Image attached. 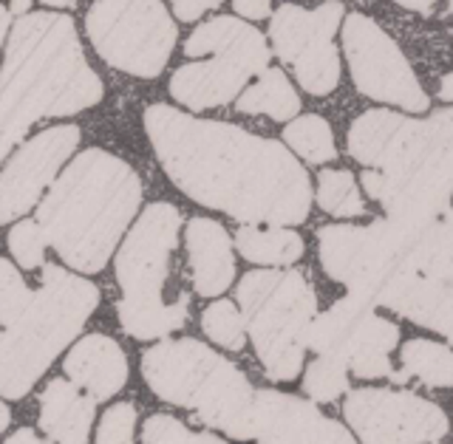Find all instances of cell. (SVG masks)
<instances>
[{
    "instance_id": "6da1fadb",
    "label": "cell",
    "mask_w": 453,
    "mask_h": 444,
    "mask_svg": "<svg viewBox=\"0 0 453 444\" xmlns=\"http://www.w3.org/2000/svg\"><path fill=\"white\" fill-rule=\"evenodd\" d=\"M145 134L167 179L196 204L241 224L297 226L309 218L311 179L287 142L162 103L145 111Z\"/></svg>"
},
{
    "instance_id": "7a4b0ae2",
    "label": "cell",
    "mask_w": 453,
    "mask_h": 444,
    "mask_svg": "<svg viewBox=\"0 0 453 444\" xmlns=\"http://www.w3.org/2000/svg\"><path fill=\"white\" fill-rule=\"evenodd\" d=\"M105 85L85 60L77 26L60 11L20 14L6 37L0 85V156L9 159L40 119L103 103Z\"/></svg>"
},
{
    "instance_id": "3957f363",
    "label": "cell",
    "mask_w": 453,
    "mask_h": 444,
    "mask_svg": "<svg viewBox=\"0 0 453 444\" xmlns=\"http://www.w3.org/2000/svg\"><path fill=\"white\" fill-rule=\"evenodd\" d=\"M142 204V179L119 156L82 150L37 204V221L63 261L96 275L111 261Z\"/></svg>"
},
{
    "instance_id": "277c9868",
    "label": "cell",
    "mask_w": 453,
    "mask_h": 444,
    "mask_svg": "<svg viewBox=\"0 0 453 444\" xmlns=\"http://www.w3.org/2000/svg\"><path fill=\"white\" fill-rule=\"evenodd\" d=\"M0 391L4 399H23L77 340L99 306V289L63 266H42L37 289H28L14 264H0Z\"/></svg>"
},
{
    "instance_id": "5b68a950",
    "label": "cell",
    "mask_w": 453,
    "mask_h": 444,
    "mask_svg": "<svg viewBox=\"0 0 453 444\" xmlns=\"http://www.w3.org/2000/svg\"><path fill=\"white\" fill-rule=\"evenodd\" d=\"M179 233L181 212L167 202H156L139 212L134 229L122 241L113 272L122 289L117 314L127 337L145 342L165 340L188 323V295L173 300L165 297L170 257L179 247Z\"/></svg>"
},
{
    "instance_id": "8992f818",
    "label": "cell",
    "mask_w": 453,
    "mask_h": 444,
    "mask_svg": "<svg viewBox=\"0 0 453 444\" xmlns=\"http://www.w3.org/2000/svg\"><path fill=\"white\" fill-rule=\"evenodd\" d=\"M142 377L165 402L193 410L196 419L230 439L244 436L255 396L241 368L198 340H159L142 354Z\"/></svg>"
},
{
    "instance_id": "52a82bcc",
    "label": "cell",
    "mask_w": 453,
    "mask_h": 444,
    "mask_svg": "<svg viewBox=\"0 0 453 444\" xmlns=\"http://www.w3.org/2000/svg\"><path fill=\"white\" fill-rule=\"evenodd\" d=\"M238 306L264 374L273 382H292L303 371L309 328L318 318L315 286L295 269L247 272L238 283Z\"/></svg>"
},
{
    "instance_id": "ba28073f",
    "label": "cell",
    "mask_w": 453,
    "mask_h": 444,
    "mask_svg": "<svg viewBox=\"0 0 453 444\" xmlns=\"http://www.w3.org/2000/svg\"><path fill=\"white\" fill-rule=\"evenodd\" d=\"M184 54H210L207 63L181 65L170 77V96L190 111H207L233 103L247 88L250 77H258L273 60V49L258 28L230 18V14L198 26L184 42Z\"/></svg>"
},
{
    "instance_id": "9c48e42d",
    "label": "cell",
    "mask_w": 453,
    "mask_h": 444,
    "mask_svg": "<svg viewBox=\"0 0 453 444\" xmlns=\"http://www.w3.org/2000/svg\"><path fill=\"white\" fill-rule=\"evenodd\" d=\"M349 156L391 176H434L453 181V108L428 119L394 111H365L349 127Z\"/></svg>"
},
{
    "instance_id": "30bf717a",
    "label": "cell",
    "mask_w": 453,
    "mask_h": 444,
    "mask_svg": "<svg viewBox=\"0 0 453 444\" xmlns=\"http://www.w3.org/2000/svg\"><path fill=\"white\" fill-rule=\"evenodd\" d=\"M419 233L422 229H411L388 216L368 226H323L318 233L320 266L351 295L368 297L380 306V295L403 269H408V257Z\"/></svg>"
},
{
    "instance_id": "8fae6325",
    "label": "cell",
    "mask_w": 453,
    "mask_h": 444,
    "mask_svg": "<svg viewBox=\"0 0 453 444\" xmlns=\"http://www.w3.org/2000/svg\"><path fill=\"white\" fill-rule=\"evenodd\" d=\"M85 34L111 68L139 80L162 74L179 37L162 0H96Z\"/></svg>"
},
{
    "instance_id": "7c38bea8",
    "label": "cell",
    "mask_w": 453,
    "mask_h": 444,
    "mask_svg": "<svg viewBox=\"0 0 453 444\" xmlns=\"http://www.w3.org/2000/svg\"><path fill=\"white\" fill-rule=\"evenodd\" d=\"M343 20V6L329 0L318 9L283 4L269 18L273 49L287 63L301 88L311 96H326L340 82V54L334 34Z\"/></svg>"
},
{
    "instance_id": "4fadbf2b",
    "label": "cell",
    "mask_w": 453,
    "mask_h": 444,
    "mask_svg": "<svg viewBox=\"0 0 453 444\" xmlns=\"http://www.w3.org/2000/svg\"><path fill=\"white\" fill-rule=\"evenodd\" d=\"M343 51L354 88L377 103L396 105L408 113L428 111L431 99L400 46L372 18L354 11L343 23Z\"/></svg>"
},
{
    "instance_id": "5bb4252c",
    "label": "cell",
    "mask_w": 453,
    "mask_h": 444,
    "mask_svg": "<svg viewBox=\"0 0 453 444\" xmlns=\"http://www.w3.org/2000/svg\"><path fill=\"white\" fill-rule=\"evenodd\" d=\"M343 413L351 433L368 444H431L448 436L445 410L408 391H351Z\"/></svg>"
},
{
    "instance_id": "9a60e30c",
    "label": "cell",
    "mask_w": 453,
    "mask_h": 444,
    "mask_svg": "<svg viewBox=\"0 0 453 444\" xmlns=\"http://www.w3.org/2000/svg\"><path fill=\"white\" fill-rule=\"evenodd\" d=\"M77 125H54L32 136L6 159L0 176V224H14L40 204L46 188L63 173V165L80 145Z\"/></svg>"
},
{
    "instance_id": "2e32d148",
    "label": "cell",
    "mask_w": 453,
    "mask_h": 444,
    "mask_svg": "<svg viewBox=\"0 0 453 444\" xmlns=\"http://www.w3.org/2000/svg\"><path fill=\"white\" fill-rule=\"evenodd\" d=\"M255 441H273V444H349L354 436L343 425L323 417L315 399H297L280 391H255L244 436Z\"/></svg>"
},
{
    "instance_id": "e0dca14e",
    "label": "cell",
    "mask_w": 453,
    "mask_h": 444,
    "mask_svg": "<svg viewBox=\"0 0 453 444\" xmlns=\"http://www.w3.org/2000/svg\"><path fill=\"white\" fill-rule=\"evenodd\" d=\"M363 188L386 210V216L411 229H425L450 210L453 181L434 176H391L365 167Z\"/></svg>"
},
{
    "instance_id": "ac0fdd59",
    "label": "cell",
    "mask_w": 453,
    "mask_h": 444,
    "mask_svg": "<svg viewBox=\"0 0 453 444\" xmlns=\"http://www.w3.org/2000/svg\"><path fill=\"white\" fill-rule=\"evenodd\" d=\"M380 306L453 342V278L403 269L380 295Z\"/></svg>"
},
{
    "instance_id": "d6986e66",
    "label": "cell",
    "mask_w": 453,
    "mask_h": 444,
    "mask_svg": "<svg viewBox=\"0 0 453 444\" xmlns=\"http://www.w3.org/2000/svg\"><path fill=\"white\" fill-rule=\"evenodd\" d=\"M184 247H188L190 278L198 295L219 297L230 289L235 278V255L233 241L219 221L204 216L193 218L184 229Z\"/></svg>"
},
{
    "instance_id": "ffe728a7",
    "label": "cell",
    "mask_w": 453,
    "mask_h": 444,
    "mask_svg": "<svg viewBox=\"0 0 453 444\" xmlns=\"http://www.w3.org/2000/svg\"><path fill=\"white\" fill-rule=\"evenodd\" d=\"M71 382H77L96 402L117 396L127 382V356L117 340L105 334H88L74 342L63 363Z\"/></svg>"
},
{
    "instance_id": "44dd1931",
    "label": "cell",
    "mask_w": 453,
    "mask_h": 444,
    "mask_svg": "<svg viewBox=\"0 0 453 444\" xmlns=\"http://www.w3.org/2000/svg\"><path fill=\"white\" fill-rule=\"evenodd\" d=\"M96 399L85 394L77 382L51 379L40 394V431L51 441L82 444L91 439Z\"/></svg>"
},
{
    "instance_id": "7402d4cb",
    "label": "cell",
    "mask_w": 453,
    "mask_h": 444,
    "mask_svg": "<svg viewBox=\"0 0 453 444\" xmlns=\"http://www.w3.org/2000/svg\"><path fill=\"white\" fill-rule=\"evenodd\" d=\"M396 346H400V325L377 314V309H372L360 320V325L354 328V337L346 351V365L360 379H391V351Z\"/></svg>"
},
{
    "instance_id": "603a6c76",
    "label": "cell",
    "mask_w": 453,
    "mask_h": 444,
    "mask_svg": "<svg viewBox=\"0 0 453 444\" xmlns=\"http://www.w3.org/2000/svg\"><path fill=\"white\" fill-rule=\"evenodd\" d=\"M372 309H377L374 300L349 292L343 300H337L332 309H326L323 314H318V318L311 320L309 348L315 354L337 356V360L346 363V351H349V342L354 337V328L360 325V320Z\"/></svg>"
},
{
    "instance_id": "cb8c5ba5",
    "label": "cell",
    "mask_w": 453,
    "mask_h": 444,
    "mask_svg": "<svg viewBox=\"0 0 453 444\" xmlns=\"http://www.w3.org/2000/svg\"><path fill=\"white\" fill-rule=\"evenodd\" d=\"M235 249L250 264L289 266L303 257L306 243L287 224H241L235 233Z\"/></svg>"
},
{
    "instance_id": "d4e9b609",
    "label": "cell",
    "mask_w": 453,
    "mask_h": 444,
    "mask_svg": "<svg viewBox=\"0 0 453 444\" xmlns=\"http://www.w3.org/2000/svg\"><path fill=\"white\" fill-rule=\"evenodd\" d=\"M235 108L241 113H264V117L283 122L301 113V96L295 94V85L280 68H266L250 88L241 91Z\"/></svg>"
},
{
    "instance_id": "484cf974",
    "label": "cell",
    "mask_w": 453,
    "mask_h": 444,
    "mask_svg": "<svg viewBox=\"0 0 453 444\" xmlns=\"http://www.w3.org/2000/svg\"><path fill=\"white\" fill-rule=\"evenodd\" d=\"M408 269L422 275L453 278V207L417 235Z\"/></svg>"
},
{
    "instance_id": "4316f807",
    "label": "cell",
    "mask_w": 453,
    "mask_h": 444,
    "mask_svg": "<svg viewBox=\"0 0 453 444\" xmlns=\"http://www.w3.org/2000/svg\"><path fill=\"white\" fill-rule=\"evenodd\" d=\"M403 371L431 388H453V351L434 340H408L403 351Z\"/></svg>"
},
{
    "instance_id": "83f0119b",
    "label": "cell",
    "mask_w": 453,
    "mask_h": 444,
    "mask_svg": "<svg viewBox=\"0 0 453 444\" xmlns=\"http://www.w3.org/2000/svg\"><path fill=\"white\" fill-rule=\"evenodd\" d=\"M283 142L301 156L306 165H326L337 156L332 125L318 113H306V117H295L283 127Z\"/></svg>"
},
{
    "instance_id": "f1b7e54d",
    "label": "cell",
    "mask_w": 453,
    "mask_h": 444,
    "mask_svg": "<svg viewBox=\"0 0 453 444\" xmlns=\"http://www.w3.org/2000/svg\"><path fill=\"white\" fill-rule=\"evenodd\" d=\"M318 204L334 218H360L365 212L357 179H354L351 170H320Z\"/></svg>"
},
{
    "instance_id": "f546056e",
    "label": "cell",
    "mask_w": 453,
    "mask_h": 444,
    "mask_svg": "<svg viewBox=\"0 0 453 444\" xmlns=\"http://www.w3.org/2000/svg\"><path fill=\"white\" fill-rule=\"evenodd\" d=\"M202 332L210 342L226 348V351H241L247 346V318L241 306L233 300H212V303L202 311Z\"/></svg>"
},
{
    "instance_id": "4dcf8cb0",
    "label": "cell",
    "mask_w": 453,
    "mask_h": 444,
    "mask_svg": "<svg viewBox=\"0 0 453 444\" xmlns=\"http://www.w3.org/2000/svg\"><path fill=\"white\" fill-rule=\"evenodd\" d=\"M303 391L315 402H334L343 394H349V365L337 356L318 354L315 360L306 365L303 374Z\"/></svg>"
},
{
    "instance_id": "1f68e13d",
    "label": "cell",
    "mask_w": 453,
    "mask_h": 444,
    "mask_svg": "<svg viewBox=\"0 0 453 444\" xmlns=\"http://www.w3.org/2000/svg\"><path fill=\"white\" fill-rule=\"evenodd\" d=\"M46 247H51L49 243V235L46 229H42V224L35 218H20L9 224V255L14 257V264H18L20 269L32 272V269H40L42 266V257H46Z\"/></svg>"
},
{
    "instance_id": "d6a6232c",
    "label": "cell",
    "mask_w": 453,
    "mask_h": 444,
    "mask_svg": "<svg viewBox=\"0 0 453 444\" xmlns=\"http://www.w3.org/2000/svg\"><path fill=\"white\" fill-rule=\"evenodd\" d=\"M142 441H148V444H221L224 439L212 433L190 431V427L181 425L179 419L156 413V417H150L145 427H142Z\"/></svg>"
},
{
    "instance_id": "836d02e7",
    "label": "cell",
    "mask_w": 453,
    "mask_h": 444,
    "mask_svg": "<svg viewBox=\"0 0 453 444\" xmlns=\"http://www.w3.org/2000/svg\"><path fill=\"white\" fill-rule=\"evenodd\" d=\"M136 431V408L131 402H119L105 410L103 422L96 427L99 444H127L134 441Z\"/></svg>"
},
{
    "instance_id": "e575fe53",
    "label": "cell",
    "mask_w": 453,
    "mask_h": 444,
    "mask_svg": "<svg viewBox=\"0 0 453 444\" xmlns=\"http://www.w3.org/2000/svg\"><path fill=\"white\" fill-rule=\"evenodd\" d=\"M170 6H173V14L181 23H193L202 18L204 11L219 9L221 0H170Z\"/></svg>"
},
{
    "instance_id": "d590c367",
    "label": "cell",
    "mask_w": 453,
    "mask_h": 444,
    "mask_svg": "<svg viewBox=\"0 0 453 444\" xmlns=\"http://www.w3.org/2000/svg\"><path fill=\"white\" fill-rule=\"evenodd\" d=\"M233 6L241 18L264 20V18H269V6H273V0H233Z\"/></svg>"
},
{
    "instance_id": "8d00e7d4",
    "label": "cell",
    "mask_w": 453,
    "mask_h": 444,
    "mask_svg": "<svg viewBox=\"0 0 453 444\" xmlns=\"http://www.w3.org/2000/svg\"><path fill=\"white\" fill-rule=\"evenodd\" d=\"M396 6H403L408 11H419V14H431L436 0H394Z\"/></svg>"
},
{
    "instance_id": "74e56055",
    "label": "cell",
    "mask_w": 453,
    "mask_h": 444,
    "mask_svg": "<svg viewBox=\"0 0 453 444\" xmlns=\"http://www.w3.org/2000/svg\"><path fill=\"white\" fill-rule=\"evenodd\" d=\"M439 96H442L445 103H453V71L442 82H439Z\"/></svg>"
},
{
    "instance_id": "f35d334b",
    "label": "cell",
    "mask_w": 453,
    "mask_h": 444,
    "mask_svg": "<svg viewBox=\"0 0 453 444\" xmlns=\"http://www.w3.org/2000/svg\"><path fill=\"white\" fill-rule=\"evenodd\" d=\"M6 441H9V444H20V441H40V439L35 436V431H28V427H23V431H18L14 436H6Z\"/></svg>"
},
{
    "instance_id": "ab89813d",
    "label": "cell",
    "mask_w": 453,
    "mask_h": 444,
    "mask_svg": "<svg viewBox=\"0 0 453 444\" xmlns=\"http://www.w3.org/2000/svg\"><path fill=\"white\" fill-rule=\"evenodd\" d=\"M9 9L20 18V14H26L28 9H32V0H9Z\"/></svg>"
},
{
    "instance_id": "60d3db41",
    "label": "cell",
    "mask_w": 453,
    "mask_h": 444,
    "mask_svg": "<svg viewBox=\"0 0 453 444\" xmlns=\"http://www.w3.org/2000/svg\"><path fill=\"white\" fill-rule=\"evenodd\" d=\"M46 6H54V9H65V6H74L77 0H42Z\"/></svg>"
},
{
    "instance_id": "b9f144b4",
    "label": "cell",
    "mask_w": 453,
    "mask_h": 444,
    "mask_svg": "<svg viewBox=\"0 0 453 444\" xmlns=\"http://www.w3.org/2000/svg\"><path fill=\"white\" fill-rule=\"evenodd\" d=\"M0 413H4V417H0V431H6V427H9V408L4 405V408H0Z\"/></svg>"
},
{
    "instance_id": "7bdbcfd3",
    "label": "cell",
    "mask_w": 453,
    "mask_h": 444,
    "mask_svg": "<svg viewBox=\"0 0 453 444\" xmlns=\"http://www.w3.org/2000/svg\"><path fill=\"white\" fill-rule=\"evenodd\" d=\"M448 4H450V11H453V0H448Z\"/></svg>"
}]
</instances>
